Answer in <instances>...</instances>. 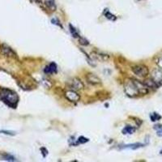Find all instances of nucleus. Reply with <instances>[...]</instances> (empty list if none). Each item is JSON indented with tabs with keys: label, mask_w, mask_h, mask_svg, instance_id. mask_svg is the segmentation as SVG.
I'll list each match as a JSON object with an SVG mask.
<instances>
[{
	"label": "nucleus",
	"mask_w": 162,
	"mask_h": 162,
	"mask_svg": "<svg viewBox=\"0 0 162 162\" xmlns=\"http://www.w3.org/2000/svg\"><path fill=\"white\" fill-rule=\"evenodd\" d=\"M124 91L130 97H136L140 95L148 94L149 88L144 82L135 79H127L124 84Z\"/></svg>",
	"instance_id": "obj_1"
},
{
	"label": "nucleus",
	"mask_w": 162,
	"mask_h": 162,
	"mask_svg": "<svg viewBox=\"0 0 162 162\" xmlns=\"http://www.w3.org/2000/svg\"><path fill=\"white\" fill-rule=\"evenodd\" d=\"M0 100L11 108H16L18 105L19 96L9 88H0Z\"/></svg>",
	"instance_id": "obj_2"
},
{
	"label": "nucleus",
	"mask_w": 162,
	"mask_h": 162,
	"mask_svg": "<svg viewBox=\"0 0 162 162\" xmlns=\"http://www.w3.org/2000/svg\"><path fill=\"white\" fill-rule=\"evenodd\" d=\"M132 72L134 74L140 78H145L149 74V70L148 67L142 64H138V65H134L132 67Z\"/></svg>",
	"instance_id": "obj_3"
},
{
	"label": "nucleus",
	"mask_w": 162,
	"mask_h": 162,
	"mask_svg": "<svg viewBox=\"0 0 162 162\" xmlns=\"http://www.w3.org/2000/svg\"><path fill=\"white\" fill-rule=\"evenodd\" d=\"M68 87L70 89L75 91H80L83 90L84 88V84H83V82L80 79L78 78H73L72 80H71L67 84Z\"/></svg>",
	"instance_id": "obj_4"
},
{
	"label": "nucleus",
	"mask_w": 162,
	"mask_h": 162,
	"mask_svg": "<svg viewBox=\"0 0 162 162\" xmlns=\"http://www.w3.org/2000/svg\"><path fill=\"white\" fill-rule=\"evenodd\" d=\"M65 97L70 102L76 103L80 101V96L76 92V91L72 90V89H69L65 92Z\"/></svg>",
	"instance_id": "obj_5"
},
{
	"label": "nucleus",
	"mask_w": 162,
	"mask_h": 162,
	"mask_svg": "<svg viewBox=\"0 0 162 162\" xmlns=\"http://www.w3.org/2000/svg\"><path fill=\"white\" fill-rule=\"evenodd\" d=\"M151 79L153 80L154 82L160 86L162 84V71L160 69H155L152 72V76Z\"/></svg>",
	"instance_id": "obj_6"
},
{
	"label": "nucleus",
	"mask_w": 162,
	"mask_h": 162,
	"mask_svg": "<svg viewBox=\"0 0 162 162\" xmlns=\"http://www.w3.org/2000/svg\"><path fill=\"white\" fill-rule=\"evenodd\" d=\"M86 80L88 84H92V85H99V84H101V79L92 73H88V75H86Z\"/></svg>",
	"instance_id": "obj_7"
},
{
	"label": "nucleus",
	"mask_w": 162,
	"mask_h": 162,
	"mask_svg": "<svg viewBox=\"0 0 162 162\" xmlns=\"http://www.w3.org/2000/svg\"><path fill=\"white\" fill-rule=\"evenodd\" d=\"M58 71V67L57 65H56L55 62H50V63L48 65V66L45 67V70H44V72H45V74H54V73H56Z\"/></svg>",
	"instance_id": "obj_8"
},
{
	"label": "nucleus",
	"mask_w": 162,
	"mask_h": 162,
	"mask_svg": "<svg viewBox=\"0 0 162 162\" xmlns=\"http://www.w3.org/2000/svg\"><path fill=\"white\" fill-rule=\"evenodd\" d=\"M92 54H93L92 56H93L95 58H96L97 60H100V61H107V60L109 58V54L101 53V52H93Z\"/></svg>",
	"instance_id": "obj_9"
},
{
	"label": "nucleus",
	"mask_w": 162,
	"mask_h": 162,
	"mask_svg": "<svg viewBox=\"0 0 162 162\" xmlns=\"http://www.w3.org/2000/svg\"><path fill=\"white\" fill-rule=\"evenodd\" d=\"M2 51L6 56H9V57H13V56H15L14 51H13L12 49H11L10 47H8L7 45H2Z\"/></svg>",
	"instance_id": "obj_10"
},
{
	"label": "nucleus",
	"mask_w": 162,
	"mask_h": 162,
	"mask_svg": "<svg viewBox=\"0 0 162 162\" xmlns=\"http://www.w3.org/2000/svg\"><path fill=\"white\" fill-rule=\"evenodd\" d=\"M144 83L147 85V86H148V88H152V89H156V88H158L159 87H160L157 84H156V83L154 82L153 80H152L151 78L146 80Z\"/></svg>",
	"instance_id": "obj_11"
},
{
	"label": "nucleus",
	"mask_w": 162,
	"mask_h": 162,
	"mask_svg": "<svg viewBox=\"0 0 162 162\" xmlns=\"http://www.w3.org/2000/svg\"><path fill=\"white\" fill-rule=\"evenodd\" d=\"M145 146V144H141V143H136V144H127V145H124L123 148H130V149H133L136 150L138 148H143Z\"/></svg>",
	"instance_id": "obj_12"
},
{
	"label": "nucleus",
	"mask_w": 162,
	"mask_h": 162,
	"mask_svg": "<svg viewBox=\"0 0 162 162\" xmlns=\"http://www.w3.org/2000/svg\"><path fill=\"white\" fill-rule=\"evenodd\" d=\"M136 131V128L134 127H131V126H127L123 129L122 132L123 135H132V134L135 133Z\"/></svg>",
	"instance_id": "obj_13"
},
{
	"label": "nucleus",
	"mask_w": 162,
	"mask_h": 162,
	"mask_svg": "<svg viewBox=\"0 0 162 162\" xmlns=\"http://www.w3.org/2000/svg\"><path fill=\"white\" fill-rule=\"evenodd\" d=\"M104 15H105V18H107L108 20H109V21H116V19H117V17L115 16L114 15L112 14L108 9H105V11H104Z\"/></svg>",
	"instance_id": "obj_14"
},
{
	"label": "nucleus",
	"mask_w": 162,
	"mask_h": 162,
	"mask_svg": "<svg viewBox=\"0 0 162 162\" xmlns=\"http://www.w3.org/2000/svg\"><path fill=\"white\" fill-rule=\"evenodd\" d=\"M45 5L48 8L50 11H55L56 10V5L54 0H46L45 1Z\"/></svg>",
	"instance_id": "obj_15"
},
{
	"label": "nucleus",
	"mask_w": 162,
	"mask_h": 162,
	"mask_svg": "<svg viewBox=\"0 0 162 162\" xmlns=\"http://www.w3.org/2000/svg\"><path fill=\"white\" fill-rule=\"evenodd\" d=\"M69 29H70L71 34H72V37H75V38H80V33H78V31H77V29H76L75 27H73L72 25H69Z\"/></svg>",
	"instance_id": "obj_16"
},
{
	"label": "nucleus",
	"mask_w": 162,
	"mask_h": 162,
	"mask_svg": "<svg viewBox=\"0 0 162 162\" xmlns=\"http://www.w3.org/2000/svg\"><path fill=\"white\" fill-rule=\"evenodd\" d=\"M150 118L152 120V122H156V121H159L160 118H161V116H160L159 113H152L150 114Z\"/></svg>",
	"instance_id": "obj_17"
},
{
	"label": "nucleus",
	"mask_w": 162,
	"mask_h": 162,
	"mask_svg": "<svg viewBox=\"0 0 162 162\" xmlns=\"http://www.w3.org/2000/svg\"><path fill=\"white\" fill-rule=\"evenodd\" d=\"M89 141L88 138H85L84 136H80V138H78V140L76 141V143L75 144V145H78V144H85L87 142Z\"/></svg>",
	"instance_id": "obj_18"
},
{
	"label": "nucleus",
	"mask_w": 162,
	"mask_h": 162,
	"mask_svg": "<svg viewBox=\"0 0 162 162\" xmlns=\"http://www.w3.org/2000/svg\"><path fill=\"white\" fill-rule=\"evenodd\" d=\"M153 128L156 131V135L160 137H162V124L155 125Z\"/></svg>",
	"instance_id": "obj_19"
},
{
	"label": "nucleus",
	"mask_w": 162,
	"mask_h": 162,
	"mask_svg": "<svg viewBox=\"0 0 162 162\" xmlns=\"http://www.w3.org/2000/svg\"><path fill=\"white\" fill-rule=\"evenodd\" d=\"M2 158H3V160H8V161H15V160H16V158L13 156H12V155H10V154H4L2 156Z\"/></svg>",
	"instance_id": "obj_20"
},
{
	"label": "nucleus",
	"mask_w": 162,
	"mask_h": 162,
	"mask_svg": "<svg viewBox=\"0 0 162 162\" xmlns=\"http://www.w3.org/2000/svg\"><path fill=\"white\" fill-rule=\"evenodd\" d=\"M79 41H80V45H89V42H88V41H87V40L85 39V38H84V37H80V38H79Z\"/></svg>",
	"instance_id": "obj_21"
},
{
	"label": "nucleus",
	"mask_w": 162,
	"mask_h": 162,
	"mask_svg": "<svg viewBox=\"0 0 162 162\" xmlns=\"http://www.w3.org/2000/svg\"><path fill=\"white\" fill-rule=\"evenodd\" d=\"M51 22H52V24H53V25H58V26H59V27H61V28H62V25H61V24H60L59 21H58V19H56V18L53 19V20L51 21Z\"/></svg>",
	"instance_id": "obj_22"
},
{
	"label": "nucleus",
	"mask_w": 162,
	"mask_h": 162,
	"mask_svg": "<svg viewBox=\"0 0 162 162\" xmlns=\"http://www.w3.org/2000/svg\"><path fill=\"white\" fill-rule=\"evenodd\" d=\"M157 62L158 66L160 67V68H162V55L160 56V58H159V59L157 60V62Z\"/></svg>",
	"instance_id": "obj_23"
},
{
	"label": "nucleus",
	"mask_w": 162,
	"mask_h": 162,
	"mask_svg": "<svg viewBox=\"0 0 162 162\" xmlns=\"http://www.w3.org/2000/svg\"><path fill=\"white\" fill-rule=\"evenodd\" d=\"M160 154H161V155H162V149H161V150H160Z\"/></svg>",
	"instance_id": "obj_24"
},
{
	"label": "nucleus",
	"mask_w": 162,
	"mask_h": 162,
	"mask_svg": "<svg viewBox=\"0 0 162 162\" xmlns=\"http://www.w3.org/2000/svg\"><path fill=\"white\" fill-rule=\"evenodd\" d=\"M33 1H35V2H38V0H33Z\"/></svg>",
	"instance_id": "obj_25"
}]
</instances>
